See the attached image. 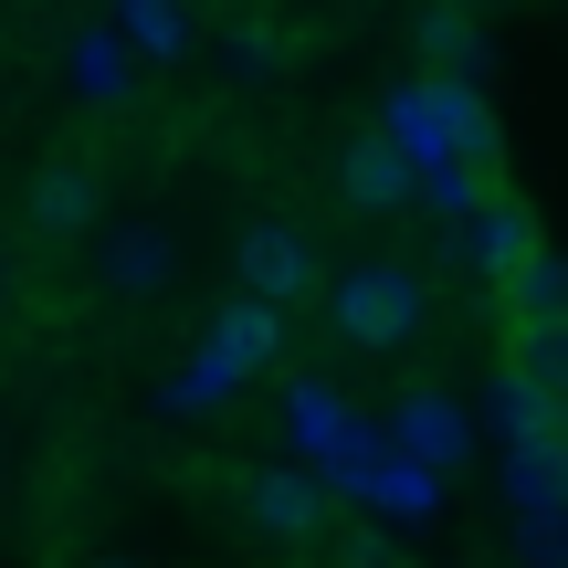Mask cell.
Instances as JSON below:
<instances>
[{
    "instance_id": "15",
    "label": "cell",
    "mask_w": 568,
    "mask_h": 568,
    "mask_svg": "<svg viewBox=\"0 0 568 568\" xmlns=\"http://www.w3.org/2000/svg\"><path fill=\"white\" fill-rule=\"evenodd\" d=\"M558 453H568V400H558Z\"/></svg>"
},
{
    "instance_id": "13",
    "label": "cell",
    "mask_w": 568,
    "mask_h": 568,
    "mask_svg": "<svg viewBox=\"0 0 568 568\" xmlns=\"http://www.w3.org/2000/svg\"><path fill=\"white\" fill-rule=\"evenodd\" d=\"M527 389L568 400V326H558V337H527Z\"/></svg>"
},
{
    "instance_id": "7",
    "label": "cell",
    "mask_w": 568,
    "mask_h": 568,
    "mask_svg": "<svg viewBox=\"0 0 568 568\" xmlns=\"http://www.w3.org/2000/svg\"><path fill=\"white\" fill-rule=\"evenodd\" d=\"M105 295H169V274H180V243H169V222H116L95 253Z\"/></svg>"
},
{
    "instance_id": "14",
    "label": "cell",
    "mask_w": 568,
    "mask_h": 568,
    "mask_svg": "<svg viewBox=\"0 0 568 568\" xmlns=\"http://www.w3.org/2000/svg\"><path fill=\"white\" fill-rule=\"evenodd\" d=\"M400 410H410V443L453 453V400H443V389H422V400H400Z\"/></svg>"
},
{
    "instance_id": "8",
    "label": "cell",
    "mask_w": 568,
    "mask_h": 568,
    "mask_svg": "<svg viewBox=\"0 0 568 568\" xmlns=\"http://www.w3.org/2000/svg\"><path fill=\"white\" fill-rule=\"evenodd\" d=\"M337 190H347V211H368V222H379V211H410L422 169H410V159H400L389 138H358V148L337 159Z\"/></svg>"
},
{
    "instance_id": "11",
    "label": "cell",
    "mask_w": 568,
    "mask_h": 568,
    "mask_svg": "<svg viewBox=\"0 0 568 568\" xmlns=\"http://www.w3.org/2000/svg\"><path fill=\"white\" fill-rule=\"evenodd\" d=\"M116 32H126V53H180L201 21H190L180 0H138V11H116Z\"/></svg>"
},
{
    "instance_id": "5",
    "label": "cell",
    "mask_w": 568,
    "mask_h": 568,
    "mask_svg": "<svg viewBox=\"0 0 568 568\" xmlns=\"http://www.w3.org/2000/svg\"><path fill=\"white\" fill-rule=\"evenodd\" d=\"M243 516H253L264 537H284V548H295V537L326 527V485H316L305 464H264V474L243 485Z\"/></svg>"
},
{
    "instance_id": "2",
    "label": "cell",
    "mask_w": 568,
    "mask_h": 568,
    "mask_svg": "<svg viewBox=\"0 0 568 568\" xmlns=\"http://www.w3.org/2000/svg\"><path fill=\"white\" fill-rule=\"evenodd\" d=\"M537 253H548V243H537V211H527V201H506V190H485V201L453 222V264L485 274V284H516Z\"/></svg>"
},
{
    "instance_id": "10",
    "label": "cell",
    "mask_w": 568,
    "mask_h": 568,
    "mask_svg": "<svg viewBox=\"0 0 568 568\" xmlns=\"http://www.w3.org/2000/svg\"><path fill=\"white\" fill-rule=\"evenodd\" d=\"M506 305H516L527 337H558V326H568V253H537V264L506 284Z\"/></svg>"
},
{
    "instance_id": "12",
    "label": "cell",
    "mask_w": 568,
    "mask_h": 568,
    "mask_svg": "<svg viewBox=\"0 0 568 568\" xmlns=\"http://www.w3.org/2000/svg\"><path fill=\"white\" fill-rule=\"evenodd\" d=\"M410 42L443 53V63H474V53H485V21H474V11H422V21H410Z\"/></svg>"
},
{
    "instance_id": "16",
    "label": "cell",
    "mask_w": 568,
    "mask_h": 568,
    "mask_svg": "<svg viewBox=\"0 0 568 568\" xmlns=\"http://www.w3.org/2000/svg\"><path fill=\"white\" fill-rule=\"evenodd\" d=\"M105 568H148V558H105Z\"/></svg>"
},
{
    "instance_id": "9",
    "label": "cell",
    "mask_w": 568,
    "mask_h": 568,
    "mask_svg": "<svg viewBox=\"0 0 568 568\" xmlns=\"http://www.w3.org/2000/svg\"><path fill=\"white\" fill-rule=\"evenodd\" d=\"M264 347H274V305H253V295H243V305L222 316V337L201 347V389H232L253 358H264Z\"/></svg>"
},
{
    "instance_id": "4",
    "label": "cell",
    "mask_w": 568,
    "mask_h": 568,
    "mask_svg": "<svg viewBox=\"0 0 568 568\" xmlns=\"http://www.w3.org/2000/svg\"><path fill=\"white\" fill-rule=\"evenodd\" d=\"M305 284H316V243H305V222H253L243 232V295L253 305H305Z\"/></svg>"
},
{
    "instance_id": "3",
    "label": "cell",
    "mask_w": 568,
    "mask_h": 568,
    "mask_svg": "<svg viewBox=\"0 0 568 568\" xmlns=\"http://www.w3.org/2000/svg\"><path fill=\"white\" fill-rule=\"evenodd\" d=\"M21 222H32L42 243H84V232L105 222V180L84 159H42L32 190H21Z\"/></svg>"
},
{
    "instance_id": "1",
    "label": "cell",
    "mask_w": 568,
    "mask_h": 568,
    "mask_svg": "<svg viewBox=\"0 0 568 568\" xmlns=\"http://www.w3.org/2000/svg\"><path fill=\"white\" fill-rule=\"evenodd\" d=\"M326 326H337V347H358V358H389V347H410L432 326V284L410 264H389V253H368V264H347L326 284Z\"/></svg>"
},
{
    "instance_id": "6",
    "label": "cell",
    "mask_w": 568,
    "mask_h": 568,
    "mask_svg": "<svg viewBox=\"0 0 568 568\" xmlns=\"http://www.w3.org/2000/svg\"><path fill=\"white\" fill-rule=\"evenodd\" d=\"M63 84H74L84 105H138V53H126L116 21H84V32L63 42Z\"/></svg>"
}]
</instances>
